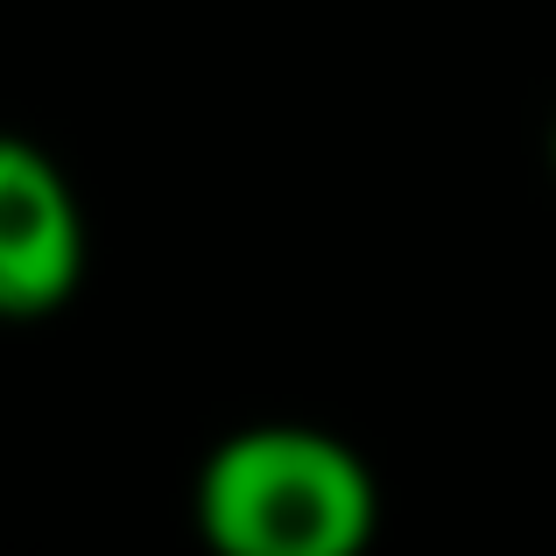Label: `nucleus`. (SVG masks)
<instances>
[{"label": "nucleus", "instance_id": "1", "mask_svg": "<svg viewBox=\"0 0 556 556\" xmlns=\"http://www.w3.org/2000/svg\"><path fill=\"white\" fill-rule=\"evenodd\" d=\"M374 529L367 458L311 422L232 430L198 472V535L212 556H367Z\"/></svg>", "mask_w": 556, "mask_h": 556}, {"label": "nucleus", "instance_id": "2", "mask_svg": "<svg viewBox=\"0 0 556 556\" xmlns=\"http://www.w3.org/2000/svg\"><path fill=\"white\" fill-rule=\"evenodd\" d=\"M85 275V212L64 169L22 135H0V317L28 325L71 303Z\"/></svg>", "mask_w": 556, "mask_h": 556}, {"label": "nucleus", "instance_id": "3", "mask_svg": "<svg viewBox=\"0 0 556 556\" xmlns=\"http://www.w3.org/2000/svg\"><path fill=\"white\" fill-rule=\"evenodd\" d=\"M549 163H556V127H549Z\"/></svg>", "mask_w": 556, "mask_h": 556}]
</instances>
